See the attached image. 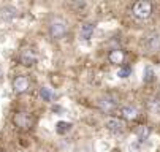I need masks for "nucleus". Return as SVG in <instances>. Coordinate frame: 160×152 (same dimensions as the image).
<instances>
[{
	"label": "nucleus",
	"mask_w": 160,
	"mask_h": 152,
	"mask_svg": "<svg viewBox=\"0 0 160 152\" xmlns=\"http://www.w3.org/2000/svg\"><path fill=\"white\" fill-rule=\"evenodd\" d=\"M152 3L149 0H138V2H135L133 7H132V14L133 17L140 19V21H146L151 17L152 14Z\"/></svg>",
	"instance_id": "1"
},
{
	"label": "nucleus",
	"mask_w": 160,
	"mask_h": 152,
	"mask_svg": "<svg viewBox=\"0 0 160 152\" xmlns=\"http://www.w3.org/2000/svg\"><path fill=\"white\" fill-rule=\"evenodd\" d=\"M68 32V26L62 17H54L49 22V35L52 40H62Z\"/></svg>",
	"instance_id": "2"
},
{
	"label": "nucleus",
	"mask_w": 160,
	"mask_h": 152,
	"mask_svg": "<svg viewBox=\"0 0 160 152\" xmlns=\"http://www.w3.org/2000/svg\"><path fill=\"white\" fill-rule=\"evenodd\" d=\"M143 48L148 52H155L160 49V33L158 32H149L143 40Z\"/></svg>",
	"instance_id": "3"
},
{
	"label": "nucleus",
	"mask_w": 160,
	"mask_h": 152,
	"mask_svg": "<svg viewBox=\"0 0 160 152\" xmlns=\"http://www.w3.org/2000/svg\"><path fill=\"white\" fill-rule=\"evenodd\" d=\"M32 116L29 114V113H26V111H18L14 116H13V124L18 127V128H21V130H27V128H30L32 127Z\"/></svg>",
	"instance_id": "4"
},
{
	"label": "nucleus",
	"mask_w": 160,
	"mask_h": 152,
	"mask_svg": "<svg viewBox=\"0 0 160 152\" xmlns=\"http://www.w3.org/2000/svg\"><path fill=\"white\" fill-rule=\"evenodd\" d=\"M98 108H100L102 113L109 114V113H114V111L118 110V108H119V103H118L116 98H112V97L106 95V97H102V98L98 100Z\"/></svg>",
	"instance_id": "5"
},
{
	"label": "nucleus",
	"mask_w": 160,
	"mask_h": 152,
	"mask_svg": "<svg viewBox=\"0 0 160 152\" xmlns=\"http://www.w3.org/2000/svg\"><path fill=\"white\" fill-rule=\"evenodd\" d=\"M105 127H106L108 132L112 133V135H121V133L124 132V128H125L124 120H122V119H118V117H109V119H106Z\"/></svg>",
	"instance_id": "6"
},
{
	"label": "nucleus",
	"mask_w": 160,
	"mask_h": 152,
	"mask_svg": "<svg viewBox=\"0 0 160 152\" xmlns=\"http://www.w3.org/2000/svg\"><path fill=\"white\" fill-rule=\"evenodd\" d=\"M37 59H38L37 52L32 48H24L21 51V54H19V60H21V63L24 65V67H32V65H35Z\"/></svg>",
	"instance_id": "7"
},
{
	"label": "nucleus",
	"mask_w": 160,
	"mask_h": 152,
	"mask_svg": "<svg viewBox=\"0 0 160 152\" xmlns=\"http://www.w3.org/2000/svg\"><path fill=\"white\" fill-rule=\"evenodd\" d=\"M29 86H30V82H29L27 76H16V78L13 79V91H14V94H18V95L26 94V92L29 91Z\"/></svg>",
	"instance_id": "8"
},
{
	"label": "nucleus",
	"mask_w": 160,
	"mask_h": 152,
	"mask_svg": "<svg viewBox=\"0 0 160 152\" xmlns=\"http://www.w3.org/2000/svg\"><path fill=\"white\" fill-rule=\"evenodd\" d=\"M95 32V22H84L79 29V38L82 41H89Z\"/></svg>",
	"instance_id": "9"
},
{
	"label": "nucleus",
	"mask_w": 160,
	"mask_h": 152,
	"mask_svg": "<svg viewBox=\"0 0 160 152\" xmlns=\"http://www.w3.org/2000/svg\"><path fill=\"white\" fill-rule=\"evenodd\" d=\"M121 116L125 120H135L136 117H138V110H136L135 106H130V105L122 106L121 108Z\"/></svg>",
	"instance_id": "10"
},
{
	"label": "nucleus",
	"mask_w": 160,
	"mask_h": 152,
	"mask_svg": "<svg viewBox=\"0 0 160 152\" xmlns=\"http://www.w3.org/2000/svg\"><path fill=\"white\" fill-rule=\"evenodd\" d=\"M124 59H125V52H124L122 49H119V48L109 51V54H108V60H109V63H112V65H119V63H122Z\"/></svg>",
	"instance_id": "11"
},
{
	"label": "nucleus",
	"mask_w": 160,
	"mask_h": 152,
	"mask_svg": "<svg viewBox=\"0 0 160 152\" xmlns=\"http://www.w3.org/2000/svg\"><path fill=\"white\" fill-rule=\"evenodd\" d=\"M135 135H136V140H138L140 143H144L149 138V135H151V130L146 125H140L138 128L135 130Z\"/></svg>",
	"instance_id": "12"
},
{
	"label": "nucleus",
	"mask_w": 160,
	"mask_h": 152,
	"mask_svg": "<svg viewBox=\"0 0 160 152\" xmlns=\"http://www.w3.org/2000/svg\"><path fill=\"white\" fill-rule=\"evenodd\" d=\"M72 122H65V120H59L56 124V133L57 135H67L72 130Z\"/></svg>",
	"instance_id": "13"
},
{
	"label": "nucleus",
	"mask_w": 160,
	"mask_h": 152,
	"mask_svg": "<svg viewBox=\"0 0 160 152\" xmlns=\"http://www.w3.org/2000/svg\"><path fill=\"white\" fill-rule=\"evenodd\" d=\"M155 79V73H154V68L151 65H146L144 70H143V81L144 82H152Z\"/></svg>",
	"instance_id": "14"
},
{
	"label": "nucleus",
	"mask_w": 160,
	"mask_h": 152,
	"mask_svg": "<svg viewBox=\"0 0 160 152\" xmlns=\"http://www.w3.org/2000/svg\"><path fill=\"white\" fill-rule=\"evenodd\" d=\"M132 67H130V65H121V67H119V70H118V78H121V79H125V78H128V76H132Z\"/></svg>",
	"instance_id": "15"
},
{
	"label": "nucleus",
	"mask_w": 160,
	"mask_h": 152,
	"mask_svg": "<svg viewBox=\"0 0 160 152\" xmlns=\"http://www.w3.org/2000/svg\"><path fill=\"white\" fill-rule=\"evenodd\" d=\"M2 16L5 17V19H14L16 16H18V10L16 8H13V7H8V8H5V10H2Z\"/></svg>",
	"instance_id": "16"
},
{
	"label": "nucleus",
	"mask_w": 160,
	"mask_h": 152,
	"mask_svg": "<svg viewBox=\"0 0 160 152\" xmlns=\"http://www.w3.org/2000/svg\"><path fill=\"white\" fill-rule=\"evenodd\" d=\"M40 97H41L44 101H51L52 97H54V94H52L48 87H41V89H40Z\"/></svg>",
	"instance_id": "17"
},
{
	"label": "nucleus",
	"mask_w": 160,
	"mask_h": 152,
	"mask_svg": "<svg viewBox=\"0 0 160 152\" xmlns=\"http://www.w3.org/2000/svg\"><path fill=\"white\" fill-rule=\"evenodd\" d=\"M149 110L154 113V114H158L160 116V100H154L149 103Z\"/></svg>",
	"instance_id": "18"
},
{
	"label": "nucleus",
	"mask_w": 160,
	"mask_h": 152,
	"mask_svg": "<svg viewBox=\"0 0 160 152\" xmlns=\"http://www.w3.org/2000/svg\"><path fill=\"white\" fill-rule=\"evenodd\" d=\"M3 79V68H2V65H0V82H2Z\"/></svg>",
	"instance_id": "19"
}]
</instances>
